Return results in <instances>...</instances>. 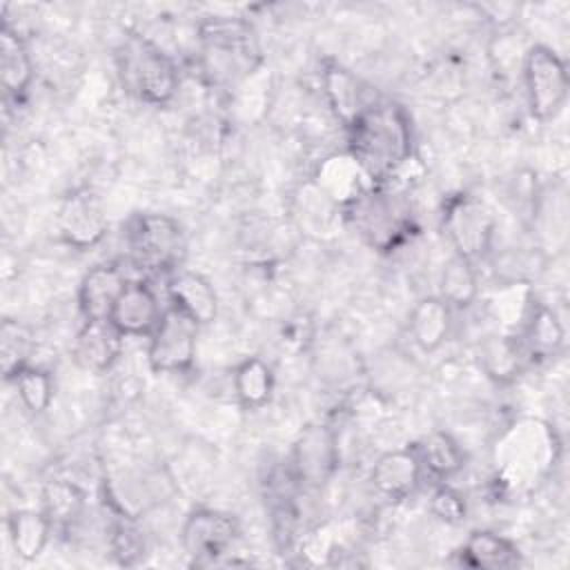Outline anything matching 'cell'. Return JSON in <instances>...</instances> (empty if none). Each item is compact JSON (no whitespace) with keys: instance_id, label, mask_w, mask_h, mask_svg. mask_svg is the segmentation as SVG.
<instances>
[{"instance_id":"1","label":"cell","mask_w":570,"mask_h":570,"mask_svg":"<svg viewBox=\"0 0 570 570\" xmlns=\"http://www.w3.org/2000/svg\"><path fill=\"white\" fill-rule=\"evenodd\" d=\"M347 151L376 187L412 160V125L407 114L387 100H374L350 127Z\"/></svg>"},{"instance_id":"2","label":"cell","mask_w":570,"mask_h":570,"mask_svg":"<svg viewBox=\"0 0 570 570\" xmlns=\"http://www.w3.org/2000/svg\"><path fill=\"white\" fill-rule=\"evenodd\" d=\"M557 461V436L541 419H519L494 443L497 479L512 488L539 483Z\"/></svg>"},{"instance_id":"3","label":"cell","mask_w":570,"mask_h":570,"mask_svg":"<svg viewBox=\"0 0 570 570\" xmlns=\"http://www.w3.org/2000/svg\"><path fill=\"white\" fill-rule=\"evenodd\" d=\"M200 60L212 82L234 85L261 65V45L254 27L240 18H209L198 29Z\"/></svg>"},{"instance_id":"4","label":"cell","mask_w":570,"mask_h":570,"mask_svg":"<svg viewBox=\"0 0 570 570\" xmlns=\"http://www.w3.org/2000/svg\"><path fill=\"white\" fill-rule=\"evenodd\" d=\"M345 214L358 234L381 252L396 247L410 232V207L405 200L379 187H370L345 209Z\"/></svg>"},{"instance_id":"5","label":"cell","mask_w":570,"mask_h":570,"mask_svg":"<svg viewBox=\"0 0 570 570\" xmlns=\"http://www.w3.org/2000/svg\"><path fill=\"white\" fill-rule=\"evenodd\" d=\"M523 85L530 111L537 120H554L568 98L570 80L566 62L548 45H532L523 53Z\"/></svg>"},{"instance_id":"6","label":"cell","mask_w":570,"mask_h":570,"mask_svg":"<svg viewBox=\"0 0 570 570\" xmlns=\"http://www.w3.org/2000/svg\"><path fill=\"white\" fill-rule=\"evenodd\" d=\"M443 229L454 254L474 263L492 249L497 220L485 203L470 194H459L445 205Z\"/></svg>"},{"instance_id":"7","label":"cell","mask_w":570,"mask_h":570,"mask_svg":"<svg viewBox=\"0 0 570 570\" xmlns=\"http://www.w3.org/2000/svg\"><path fill=\"white\" fill-rule=\"evenodd\" d=\"M134 263L147 272H171L185 256L180 225L165 214H142L129 232Z\"/></svg>"},{"instance_id":"8","label":"cell","mask_w":570,"mask_h":570,"mask_svg":"<svg viewBox=\"0 0 570 570\" xmlns=\"http://www.w3.org/2000/svg\"><path fill=\"white\" fill-rule=\"evenodd\" d=\"M125 67L136 94L149 105H167L178 89V69L174 60L145 38L127 45Z\"/></svg>"},{"instance_id":"9","label":"cell","mask_w":570,"mask_h":570,"mask_svg":"<svg viewBox=\"0 0 570 570\" xmlns=\"http://www.w3.org/2000/svg\"><path fill=\"white\" fill-rule=\"evenodd\" d=\"M198 323L176 307H167L158 327L149 336L147 358L154 372L178 374L187 372L196 356Z\"/></svg>"},{"instance_id":"10","label":"cell","mask_w":570,"mask_h":570,"mask_svg":"<svg viewBox=\"0 0 570 570\" xmlns=\"http://www.w3.org/2000/svg\"><path fill=\"white\" fill-rule=\"evenodd\" d=\"M238 534V521L229 512L200 508L194 510L183 525V548L194 561H214Z\"/></svg>"},{"instance_id":"11","label":"cell","mask_w":570,"mask_h":570,"mask_svg":"<svg viewBox=\"0 0 570 570\" xmlns=\"http://www.w3.org/2000/svg\"><path fill=\"white\" fill-rule=\"evenodd\" d=\"M60 236L73 247H91L107 232V216L102 212L100 198L89 189H78L69 194L58 209Z\"/></svg>"},{"instance_id":"12","label":"cell","mask_w":570,"mask_h":570,"mask_svg":"<svg viewBox=\"0 0 570 570\" xmlns=\"http://www.w3.org/2000/svg\"><path fill=\"white\" fill-rule=\"evenodd\" d=\"M338 450L327 425H307L294 443L296 476L312 488H321L336 470Z\"/></svg>"},{"instance_id":"13","label":"cell","mask_w":570,"mask_h":570,"mask_svg":"<svg viewBox=\"0 0 570 570\" xmlns=\"http://www.w3.org/2000/svg\"><path fill=\"white\" fill-rule=\"evenodd\" d=\"M163 314L158 296L145 281H127L109 314V323L122 336H151Z\"/></svg>"},{"instance_id":"14","label":"cell","mask_w":570,"mask_h":570,"mask_svg":"<svg viewBox=\"0 0 570 570\" xmlns=\"http://www.w3.org/2000/svg\"><path fill=\"white\" fill-rule=\"evenodd\" d=\"M312 185L323 191L336 207L347 209L354 200H358L370 187H374L363 174L361 165L352 158L350 151L332 154L323 158L316 167Z\"/></svg>"},{"instance_id":"15","label":"cell","mask_w":570,"mask_h":570,"mask_svg":"<svg viewBox=\"0 0 570 570\" xmlns=\"http://www.w3.org/2000/svg\"><path fill=\"white\" fill-rule=\"evenodd\" d=\"M421 472L423 463L416 448H401L390 450L374 461L370 470V481L379 494L399 501L416 490Z\"/></svg>"},{"instance_id":"16","label":"cell","mask_w":570,"mask_h":570,"mask_svg":"<svg viewBox=\"0 0 570 570\" xmlns=\"http://www.w3.org/2000/svg\"><path fill=\"white\" fill-rule=\"evenodd\" d=\"M122 338L109 321H85L73 338L71 356L85 372H105L120 356Z\"/></svg>"},{"instance_id":"17","label":"cell","mask_w":570,"mask_h":570,"mask_svg":"<svg viewBox=\"0 0 570 570\" xmlns=\"http://www.w3.org/2000/svg\"><path fill=\"white\" fill-rule=\"evenodd\" d=\"M127 278L116 265L91 267L78 287V305L85 321H109V314L125 289Z\"/></svg>"},{"instance_id":"18","label":"cell","mask_w":570,"mask_h":570,"mask_svg":"<svg viewBox=\"0 0 570 570\" xmlns=\"http://www.w3.org/2000/svg\"><path fill=\"white\" fill-rule=\"evenodd\" d=\"M169 305L187 314L198 325H207L218 314V296L214 285L198 272L180 269L167 285Z\"/></svg>"},{"instance_id":"19","label":"cell","mask_w":570,"mask_h":570,"mask_svg":"<svg viewBox=\"0 0 570 570\" xmlns=\"http://www.w3.org/2000/svg\"><path fill=\"white\" fill-rule=\"evenodd\" d=\"M321 82H323V94L332 114L336 116V120H341L345 129L374 102L365 96L363 82L341 65L330 62L323 69Z\"/></svg>"},{"instance_id":"20","label":"cell","mask_w":570,"mask_h":570,"mask_svg":"<svg viewBox=\"0 0 570 570\" xmlns=\"http://www.w3.org/2000/svg\"><path fill=\"white\" fill-rule=\"evenodd\" d=\"M452 327V307L441 296L421 298L410 314V334L423 352L439 350Z\"/></svg>"},{"instance_id":"21","label":"cell","mask_w":570,"mask_h":570,"mask_svg":"<svg viewBox=\"0 0 570 570\" xmlns=\"http://www.w3.org/2000/svg\"><path fill=\"white\" fill-rule=\"evenodd\" d=\"M563 325L554 309H550L543 303H530V309L525 314V327H523V338L521 347L530 356H554L561 345H563Z\"/></svg>"},{"instance_id":"22","label":"cell","mask_w":570,"mask_h":570,"mask_svg":"<svg viewBox=\"0 0 570 570\" xmlns=\"http://www.w3.org/2000/svg\"><path fill=\"white\" fill-rule=\"evenodd\" d=\"M33 78V62L24 40L9 24L0 31V82L7 94L22 96Z\"/></svg>"},{"instance_id":"23","label":"cell","mask_w":570,"mask_h":570,"mask_svg":"<svg viewBox=\"0 0 570 570\" xmlns=\"http://www.w3.org/2000/svg\"><path fill=\"white\" fill-rule=\"evenodd\" d=\"M461 559L470 568L503 570L519 563V550L505 537L490 530H474L461 548Z\"/></svg>"},{"instance_id":"24","label":"cell","mask_w":570,"mask_h":570,"mask_svg":"<svg viewBox=\"0 0 570 570\" xmlns=\"http://www.w3.org/2000/svg\"><path fill=\"white\" fill-rule=\"evenodd\" d=\"M51 528L53 523L42 510H16L7 519L11 548L22 561H33L42 554L49 543Z\"/></svg>"},{"instance_id":"25","label":"cell","mask_w":570,"mask_h":570,"mask_svg":"<svg viewBox=\"0 0 570 570\" xmlns=\"http://www.w3.org/2000/svg\"><path fill=\"white\" fill-rule=\"evenodd\" d=\"M232 379H234V394L243 407L258 410L272 399L274 374L263 358L247 356L236 365Z\"/></svg>"},{"instance_id":"26","label":"cell","mask_w":570,"mask_h":570,"mask_svg":"<svg viewBox=\"0 0 570 570\" xmlns=\"http://www.w3.org/2000/svg\"><path fill=\"white\" fill-rule=\"evenodd\" d=\"M479 294V278L474 263L461 256H452L439 278V296L452 307V309H463L474 303Z\"/></svg>"},{"instance_id":"27","label":"cell","mask_w":570,"mask_h":570,"mask_svg":"<svg viewBox=\"0 0 570 570\" xmlns=\"http://www.w3.org/2000/svg\"><path fill=\"white\" fill-rule=\"evenodd\" d=\"M523 347L521 341H514L510 336H490L479 352L481 367L488 376H492L499 383L512 381L523 363Z\"/></svg>"},{"instance_id":"28","label":"cell","mask_w":570,"mask_h":570,"mask_svg":"<svg viewBox=\"0 0 570 570\" xmlns=\"http://www.w3.org/2000/svg\"><path fill=\"white\" fill-rule=\"evenodd\" d=\"M423 468L436 479H450L463 468V452L448 432H430L416 445Z\"/></svg>"},{"instance_id":"29","label":"cell","mask_w":570,"mask_h":570,"mask_svg":"<svg viewBox=\"0 0 570 570\" xmlns=\"http://www.w3.org/2000/svg\"><path fill=\"white\" fill-rule=\"evenodd\" d=\"M11 379L16 383L22 405L31 414H42L45 410H49L53 399V381L45 370L33 365H22Z\"/></svg>"},{"instance_id":"30","label":"cell","mask_w":570,"mask_h":570,"mask_svg":"<svg viewBox=\"0 0 570 570\" xmlns=\"http://www.w3.org/2000/svg\"><path fill=\"white\" fill-rule=\"evenodd\" d=\"M82 510V492L69 481H51L42 492V512L53 525L71 523Z\"/></svg>"},{"instance_id":"31","label":"cell","mask_w":570,"mask_h":570,"mask_svg":"<svg viewBox=\"0 0 570 570\" xmlns=\"http://www.w3.org/2000/svg\"><path fill=\"white\" fill-rule=\"evenodd\" d=\"M2 370L4 376L11 379L24 363V347H27V338L20 336V327L18 323L4 321L2 325Z\"/></svg>"},{"instance_id":"32","label":"cell","mask_w":570,"mask_h":570,"mask_svg":"<svg viewBox=\"0 0 570 570\" xmlns=\"http://www.w3.org/2000/svg\"><path fill=\"white\" fill-rule=\"evenodd\" d=\"M430 512L445 523H459L465 519V501L456 490L441 485L430 497Z\"/></svg>"}]
</instances>
